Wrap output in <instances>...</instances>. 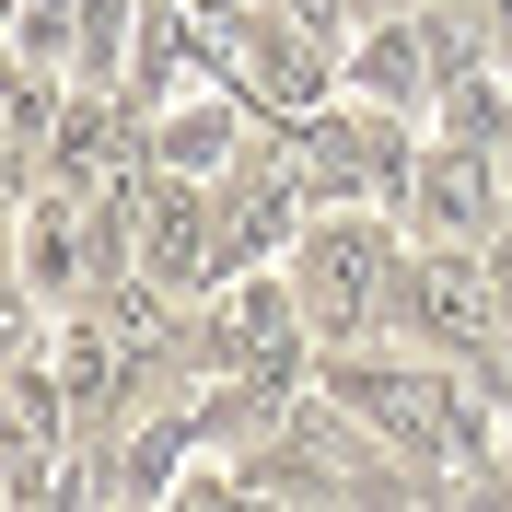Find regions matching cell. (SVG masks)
Here are the masks:
<instances>
[{
	"instance_id": "4",
	"label": "cell",
	"mask_w": 512,
	"mask_h": 512,
	"mask_svg": "<svg viewBox=\"0 0 512 512\" xmlns=\"http://www.w3.org/2000/svg\"><path fill=\"white\" fill-rule=\"evenodd\" d=\"M210 256H222V175L152 163L140 175V280L163 303H187V291H210Z\"/></svg>"
},
{
	"instance_id": "5",
	"label": "cell",
	"mask_w": 512,
	"mask_h": 512,
	"mask_svg": "<svg viewBox=\"0 0 512 512\" xmlns=\"http://www.w3.org/2000/svg\"><path fill=\"white\" fill-rule=\"evenodd\" d=\"M350 94L361 105H396V117H419V105L443 94V59H431V24H419V0L408 12H361V35H350Z\"/></svg>"
},
{
	"instance_id": "3",
	"label": "cell",
	"mask_w": 512,
	"mask_h": 512,
	"mask_svg": "<svg viewBox=\"0 0 512 512\" xmlns=\"http://www.w3.org/2000/svg\"><path fill=\"white\" fill-rule=\"evenodd\" d=\"M396 222L419 245H501L512 233V175L501 152H466V140H419L408 187H396Z\"/></svg>"
},
{
	"instance_id": "8",
	"label": "cell",
	"mask_w": 512,
	"mask_h": 512,
	"mask_svg": "<svg viewBox=\"0 0 512 512\" xmlns=\"http://www.w3.org/2000/svg\"><path fill=\"white\" fill-rule=\"evenodd\" d=\"M12 59L70 70V59H82V0H12Z\"/></svg>"
},
{
	"instance_id": "7",
	"label": "cell",
	"mask_w": 512,
	"mask_h": 512,
	"mask_svg": "<svg viewBox=\"0 0 512 512\" xmlns=\"http://www.w3.org/2000/svg\"><path fill=\"white\" fill-rule=\"evenodd\" d=\"M431 140H466V152H501V140H512V82H501V59L454 70L443 94H431Z\"/></svg>"
},
{
	"instance_id": "9",
	"label": "cell",
	"mask_w": 512,
	"mask_h": 512,
	"mask_svg": "<svg viewBox=\"0 0 512 512\" xmlns=\"http://www.w3.org/2000/svg\"><path fill=\"white\" fill-rule=\"evenodd\" d=\"M501 175H512V140H501Z\"/></svg>"
},
{
	"instance_id": "2",
	"label": "cell",
	"mask_w": 512,
	"mask_h": 512,
	"mask_svg": "<svg viewBox=\"0 0 512 512\" xmlns=\"http://www.w3.org/2000/svg\"><path fill=\"white\" fill-rule=\"evenodd\" d=\"M396 338H408V350H431V361H501L512 303H501V268H489V245H419V233H408Z\"/></svg>"
},
{
	"instance_id": "1",
	"label": "cell",
	"mask_w": 512,
	"mask_h": 512,
	"mask_svg": "<svg viewBox=\"0 0 512 512\" xmlns=\"http://www.w3.org/2000/svg\"><path fill=\"white\" fill-rule=\"evenodd\" d=\"M291 280H303L315 350H361V338H396V280H408L396 210H384V198H326L315 222H303V245H291Z\"/></svg>"
},
{
	"instance_id": "6",
	"label": "cell",
	"mask_w": 512,
	"mask_h": 512,
	"mask_svg": "<svg viewBox=\"0 0 512 512\" xmlns=\"http://www.w3.org/2000/svg\"><path fill=\"white\" fill-rule=\"evenodd\" d=\"M233 105H245L233 82L152 105V163H175V175H233V152H245V117H233Z\"/></svg>"
}]
</instances>
